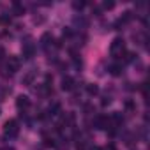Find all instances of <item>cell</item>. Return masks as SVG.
<instances>
[{"instance_id":"6da1fadb","label":"cell","mask_w":150,"mask_h":150,"mask_svg":"<svg viewBox=\"0 0 150 150\" xmlns=\"http://www.w3.org/2000/svg\"><path fill=\"white\" fill-rule=\"evenodd\" d=\"M124 53H125V41L122 37H115L110 44V55L115 58H120Z\"/></svg>"},{"instance_id":"7a4b0ae2","label":"cell","mask_w":150,"mask_h":150,"mask_svg":"<svg viewBox=\"0 0 150 150\" xmlns=\"http://www.w3.org/2000/svg\"><path fill=\"white\" fill-rule=\"evenodd\" d=\"M18 132H20V124H18V120L11 118V120H7V122L4 124V134H6L7 138H16Z\"/></svg>"},{"instance_id":"3957f363","label":"cell","mask_w":150,"mask_h":150,"mask_svg":"<svg viewBox=\"0 0 150 150\" xmlns=\"http://www.w3.org/2000/svg\"><path fill=\"white\" fill-rule=\"evenodd\" d=\"M4 67L9 71V74H14V72H18V71H20L21 62H20V58H18V57L11 55V57H7V62H6V65H4Z\"/></svg>"},{"instance_id":"277c9868","label":"cell","mask_w":150,"mask_h":150,"mask_svg":"<svg viewBox=\"0 0 150 150\" xmlns=\"http://www.w3.org/2000/svg\"><path fill=\"white\" fill-rule=\"evenodd\" d=\"M21 50H23V57H25V58H32V57H34V53H35V44H34L32 37H27V39H25Z\"/></svg>"},{"instance_id":"5b68a950","label":"cell","mask_w":150,"mask_h":150,"mask_svg":"<svg viewBox=\"0 0 150 150\" xmlns=\"http://www.w3.org/2000/svg\"><path fill=\"white\" fill-rule=\"evenodd\" d=\"M39 42H41V46H42L44 51H50V48L53 46L55 41H53V35H51L50 32H44V34L41 35V41H39Z\"/></svg>"},{"instance_id":"8992f818","label":"cell","mask_w":150,"mask_h":150,"mask_svg":"<svg viewBox=\"0 0 150 150\" xmlns=\"http://www.w3.org/2000/svg\"><path fill=\"white\" fill-rule=\"evenodd\" d=\"M16 108H18L20 111L28 110V108H30V99H28L27 96H18V97H16Z\"/></svg>"},{"instance_id":"52a82bcc","label":"cell","mask_w":150,"mask_h":150,"mask_svg":"<svg viewBox=\"0 0 150 150\" xmlns=\"http://www.w3.org/2000/svg\"><path fill=\"white\" fill-rule=\"evenodd\" d=\"M72 23H74V27H78V28H87L88 27V20L83 16V14H80V16H74L72 18Z\"/></svg>"},{"instance_id":"ba28073f","label":"cell","mask_w":150,"mask_h":150,"mask_svg":"<svg viewBox=\"0 0 150 150\" xmlns=\"http://www.w3.org/2000/svg\"><path fill=\"white\" fill-rule=\"evenodd\" d=\"M35 76H37V72H35V71H28V72L25 74V76L21 78V83H23V85H27V87H30V85L34 83Z\"/></svg>"},{"instance_id":"9c48e42d","label":"cell","mask_w":150,"mask_h":150,"mask_svg":"<svg viewBox=\"0 0 150 150\" xmlns=\"http://www.w3.org/2000/svg\"><path fill=\"white\" fill-rule=\"evenodd\" d=\"M72 88H74V80H72L71 76H64V78H62V90L71 92Z\"/></svg>"},{"instance_id":"30bf717a","label":"cell","mask_w":150,"mask_h":150,"mask_svg":"<svg viewBox=\"0 0 150 150\" xmlns=\"http://www.w3.org/2000/svg\"><path fill=\"white\" fill-rule=\"evenodd\" d=\"M108 71H110L111 76H120L122 71H124V65H122V64H118V62H115V64H111V65L108 67Z\"/></svg>"},{"instance_id":"8fae6325","label":"cell","mask_w":150,"mask_h":150,"mask_svg":"<svg viewBox=\"0 0 150 150\" xmlns=\"http://www.w3.org/2000/svg\"><path fill=\"white\" fill-rule=\"evenodd\" d=\"M87 94H88V96H97V94H99V87H97L96 83H88V85H87Z\"/></svg>"},{"instance_id":"7c38bea8","label":"cell","mask_w":150,"mask_h":150,"mask_svg":"<svg viewBox=\"0 0 150 150\" xmlns=\"http://www.w3.org/2000/svg\"><path fill=\"white\" fill-rule=\"evenodd\" d=\"M13 11H14V14H16V16H21L25 9H23V6H21L20 2H13Z\"/></svg>"},{"instance_id":"4fadbf2b","label":"cell","mask_w":150,"mask_h":150,"mask_svg":"<svg viewBox=\"0 0 150 150\" xmlns=\"http://www.w3.org/2000/svg\"><path fill=\"white\" fill-rule=\"evenodd\" d=\"M48 111H50V115H58V113H60V103H57V101H55V103L50 106V110H48Z\"/></svg>"},{"instance_id":"5bb4252c","label":"cell","mask_w":150,"mask_h":150,"mask_svg":"<svg viewBox=\"0 0 150 150\" xmlns=\"http://www.w3.org/2000/svg\"><path fill=\"white\" fill-rule=\"evenodd\" d=\"M85 6H87V2H80V0H74V2H72V9L74 11H81Z\"/></svg>"},{"instance_id":"9a60e30c","label":"cell","mask_w":150,"mask_h":150,"mask_svg":"<svg viewBox=\"0 0 150 150\" xmlns=\"http://www.w3.org/2000/svg\"><path fill=\"white\" fill-rule=\"evenodd\" d=\"M134 58H136V55L132 51H125L124 53V62H134Z\"/></svg>"},{"instance_id":"2e32d148","label":"cell","mask_w":150,"mask_h":150,"mask_svg":"<svg viewBox=\"0 0 150 150\" xmlns=\"http://www.w3.org/2000/svg\"><path fill=\"white\" fill-rule=\"evenodd\" d=\"M125 110H127L129 113H132V111H136V104H134L131 99H127V101H125Z\"/></svg>"},{"instance_id":"e0dca14e","label":"cell","mask_w":150,"mask_h":150,"mask_svg":"<svg viewBox=\"0 0 150 150\" xmlns=\"http://www.w3.org/2000/svg\"><path fill=\"white\" fill-rule=\"evenodd\" d=\"M113 7H115V2H108V0H106V2H103V9L110 11V9H113Z\"/></svg>"},{"instance_id":"ac0fdd59","label":"cell","mask_w":150,"mask_h":150,"mask_svg":"<svg viewBox=\"0 0 150 150\" xmlns=\"http://www.w3.org/2000/svg\"><path fill=\"white\" fill-rule=\"evenodd\" d=\"M62 35H64V37H71V35H72V30H71L69 27H65L64 32H62Z\"/></svg>"},{"instance_id":"d6986e66","label":"cell","mask_w":150,"mask_h":150,"mask_svg":"<svg viewBox=\"0 0 150 150\" xmlns=\"http://www.w3.org/2000/svg\"><path fill=\"white\" fill-rule=\"evenodd\" d=\"M42 21H44L42 16H34V23H42Z\"/></svg>"},{"instance_id":"ffe728a7","label":"cell","mask_w":150,"mask_h":150,"mask_svg":"<svg viewBox=\"0 0 150 150\" xmlns=\"http://www.w3.org/2000/svg\"><path fill=\"white\" fill-rule=\"evenodd\" d=\"M104 150H117V148H115V145H108V146H106Z\"/></svg>"},{"instance_id":"44dd1931","label":"cell","mask_w":150,"mask_h":150,"mask_svg":"<svg viewBox=\"0 0 150 150\" xmlns=\"http://www.w3.org/2000/svg\"><path fill=\"white\" fill-rule=\"evenodd\" d=\"M88 150H103V148H101V146H96V145H94V146H90Z\"/></svg>"}]
</instances>
